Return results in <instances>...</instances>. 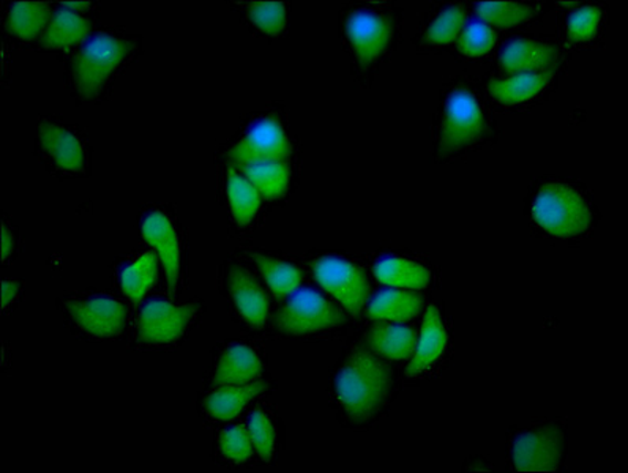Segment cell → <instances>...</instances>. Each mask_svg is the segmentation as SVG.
<instances>
[{"label": "cell", "instance_id": "4fadbf2b", "mask_svg": "<svg viewBox=\"0 0 628 473\" xmlns=\"http://www.w3.org/2000/svg\"><path fill=\"white\" fill-rule=\"evenodd\" d=\"M291 155V143L284 126L274 117L253 124L244 137L230 148L229 156L239 165L258 160H284Z\"/></svg>", "mask_w": 628, "mask_h": 473}, {"label": "cell", "instance_id": "4dcf8cb0", "mask_svg": "<svg viewBox=\"0 0 628 473\" xmlns=\"http://www.w3.org/2000/svg\"><path fill=\"white\" fill-rule=\"evenodd\" d=\"M248 432L255 452L266 461H272L277 450V428L272 417L264 409H256L248 419Z\"/></svg>", "mask_w": 628, "mask_h": 473}, {"label": "cell", "instance_id": "484cf974", "mask_svg": "<svg viewBox=\"0 0 628 473\" xmlns=\"http://www.w3.org/2000/svg\"><path fill=\"white\" fill-rule=\"evenodd\" d=\"M371 348L390 360H406L414 352L415 331L404 326H377L368 333Z\"/></svg>", "mask_w": 628, "mask_h": 473}, {"label": "cell", "instance_id": "d6986e66", "mask_svg": "<svg viewBox=\"0 0 628 473\" xmlns=\"http://www.w3.org/2000/svg\"><path fill=\"white\" fill-rule=\"evenodd\" d=\"M557 51L552 44L534 40H515L501 54V66L505 73L523 74L544 70L556 61Z\"/></svg>", "mask_w": 628, "mask_h": 473}, {"label": "cell", "instance_id": "ffe728a7", "mask_svg": "<svg viewBox=\"0 0 628 473\" xmlns=\"http://www.w3.org/2000/svg\"><path fill=\"white\" fill-rule=\"evenodd\" d=\"M158 277L157 256L143 253L136 258L126 259L117 268V285L124 296L132 301H141L154 288Z\"/></svg>", "mask_w": 628, "mask_h": 473}, {"label": "cell", "instance_id": "8992f818", "mask_svg": "<svg viewBox=\"0 0 628 473\" xmlns=\"http://www.w3.org/2000/svg\"><path fill=\"white\" fill-rule=\"evenodd\" d=\"M198 304L176 305L155 299L141 308L136 320V340L147 348H173L184 341L188 331L198 322Z\"/></svg>", "mask_w": 628, "mask_h": 473}, {"label": "cell", "instance_id": "4316f807", "mask_svg": "<svg viewBox=\"0 0 628 473\" xmlns=\"http://www.w3.org/2000/svg\"><path fill=\"white\" fill-rule=\"evenodd\" d=\"M379 281L393 288L422 289L429 286L431 274L429 268L412 260L389 258L374 267Z\"/></svg>", "mask_w": 628, "mask_h": 473}, {"label": "cell", "instance_id": "6da1fadb", "mask_svg": "<svg viewBox=\"0 0 628 473\" xmlns=\"http://www.w3.org/2000/svg\"><path fill=\"white\" fill-rule=\"evenodd\" d=\"M140 48V40L125 32L106 29L89 35L66 65V81L74 95L87 102L105 95Z\"/></svg>", "mask_w": 628, "mask_h": 473}, {"label": "cell", "instance_id": "83f0119b", "mask_svg": "<svg viewBox=\"0 0 628 473\" xmlns=\"http://www.w3.org/2000/svg\"><path fill=\"white\" fill-rule=\"evenodd\" d=\"M255 263L261 270L262 277L272 290L274 296H291L299 289L300 282H302V271L294 264L261 255L255 256Z\"/></svg>", "mask_w": 628, "mask_h": 473}, {"label": "cell", "instance_id": "e575fe53", "mask_svg": "<svg viewBox=\"0 0 628 473\" xmlns=\"http://www.w3.org/2000/svg\"><path fill=\"white\" fill-rule=\"evenodd\" d=\"M601 21V10L597 7H583L576 10L568 20V33L575 42H586L593 39Z\"/></svg>", "mask_w": 628, "mask_h": 473}, {"label": "cell", "instance_id": "d4e9b609", "mask_svg": "<svg viewBox=\"0 0 628 473\" xmlns=\"http://www.w3.org/2000/svg\"><path fill=\"white\" fill-rule=\"evenodd\" d=\"M226 196H228L230 215L240 226L251 223L261 207V195L258 189L244 174L237 173L233 167L228 171Z\"/></svg>", "mask_w": 628, "mask_h": 473}, {"label": "cell", "instance_id": "9a60e30c", "mask_svg": "<svg viewBox=\"0 0 628 473\" xmlns=\"http://www.w3.org/2000/svg\"><path fill=\"white\" fill-rule=\"evenodd\" d=\"M264 363L258 350L244 341H234L220 350L212 368L214 385H245L262 374Z\"/></svg>", "mask_w": 628, "mask_h": 473}, {"label": "cell", "instance_id": "8fae6325", "mask_svg": "<svg viewBox=\"0 0 628 473\" xmlns=\"http://www.w3.org/2000/svg\"><path fill=\"white\" fill-rule=\"evenodd\" d=\"M343 31L346 42L354 51L357 61L368 65L388 50L395 25L385 14L360 9L346 14Z\"/></svg>", "mask_w": 628, "mask_h": 473}, {"label": "cell", "instance_id": "9c48e42d", "mask_svg": "<svg viewBox=\"0 0 628 473\" xmlns=\"http://www.w3.org/2000/svg\"><path fill=\"white\" fill-rule=\"evenodd\" d=\"M346 322L343 312L315 289H297L278 312L275 326L292 337L318 333Z\"/></svg>", "mask_w": 628, "mask_h": 473}, {"label": "cell", "instance_id": "cb8c5ba5", "mask_svg": "<svg viewBox=\"0 0 628 473\" xmlns=\"http://www.w3.org/2000/svg\"><path fill=\"white\" fill-rule=\"evenodd\" d=\"M422 305V296L418 292L399 289L382 290L371 300L368 315L382 320H409L419 315Z\"/></svg>", "mask_w": 628, "mask_h": 473}, {"label": "cell", "instance_id": "ac0fdd59", "mask_svg": "<svg viewBox=\"0 0 628 473\" xmlns=\"http://www.w3.org/2000/svg\"><path fill=\"white\" fill-rule=\"evenodd\" d=\"M445 349H447V331H445L444 320H442L440 309L430 307L423 319L422 335H420L415 357L408 367L409 378H415L430 370L444 356Z\"/></svg>", "mask_w": 628, "mask_h": 473}, {"label": "cell", "instance_id": "ba28073f", "mask_svg": "<svg viewBox=\"0 0 628 473\" xmlns=\"http://www.w3.org/2000/svg\"><path fill=\"white\" fill-rule=\"evenodd\" d=\"M566 457V432L557 424L519 431L511 445L516 472H556Z\"/></svg>", "mask_w": 628, "mask_h": 473}, {"label": "cell", "instance_id": "5b68a950", "mask_svg": "<svg viewBox=\"0 0 628 473\" xmlns=\"http://www.w3.org/2000/svg\"><path fill=\"white\" fill-rule=\"evenodd\" d=\"M37 152L44 165L63 177H83L89 173L87 141L76 126L44 119L37 133Z\"/></svg>", "mask_w": 628, "mask_h": 473}, {"label": "cell", "instance_id": "7a4b0ae2", "mask_svg": "<svg viewBox=\"0 0 628 473\" xmlns=\"http://www.w3.org/2000/svg\"><path fill=\"white\" fill-rule=\"evenodd\" d=\"M393 372L373 353L352 348L332 379V398L344 419L367 423L388 401Z\"/></svg>", "mask_w": 628, "mask_h": 473}, {"label": "cell", "instance_id": "30bf717a", "mask_svg": "<svg viewBox=\"0 0 628 473\" xmlns=\"http://www.w3.org/2000/svg\"><path fill=\"white\" fill-rule=\"evenodd\" d=\"M141 234L157 251L171 294H176L184 266V241L176 218L165 208L152 207L141 218Z\"/></svg>", "mask_w": 628, "mask_h": 473}, {"label": "cell", "instance_id": "5bb4252c", "mask_svg": "<svg viewBox=\"0 0 628 473\" xmlns=\"http://www.w3.org/2000/svg\"><path fill=\"white\" fill-rule=\"evenodd\" d=\"M226 296L241 320L253 329H261L269 318V297L247 268L230 266L225 275Z\"/></svg>", "mask_w": 628, "mask_h": 473}, {"label": "cell", "instance_id": "836d02e7", "mask_svg": "<svg viewBox=\"0 0 628 473\" xmlns=\"http://www.w3.org/2000/svg\"><path fill=\"white\" fill-rule=\"evenodd\" d=\"M496 33L483 22H470L461 33L460 51L470 58H478L493 50L496 44Z\"/></svg>", "mask_w": 628, "mask_h": 473}, {"label": "cell", "instance_id": "52a82bcc", "mask_svg": "<svg viewBox=\"0 0 628 473\" xmlns=\"http://www.w3.org/2000/svg\"><path fill=\"white\" fill-rule=\"evenodd\" d=\"M488 132L485 114L466 88H456L449 93L441 125V154L451 155L477 143Z\"/></svg>", "mask_w": 628, "mask_h": 473}, {"label": "cell", "instance_id": "7402d4cb", "mask_svg": "<svg viewBox=\"0 0 628 473\" xmlns=\"http://www.w3.org/2000/svg\"><path fill=\"white\" fill-rule=\"evenodd\" d=\"M241 171L258 189L259 195L267 199H277L284 195L291 178V169L284 160H258L241 165Z\"/></svg>", "mask_w": 628, "mask_h": 473}, {"label": "cell", "instance_id": "1f68e13d", "mask_svg": "<svg viewBox=\"0 0 628 473\" xmlns=\"http://www.w3.org/2000/svg\"><path fill=\"white\" fill-rule=\"evenodd\" d=\"M245 13L259 31L270 35L284 32L288 21V11L281 2H248Z\"/></svg>", "mask_w": 628, "mask_h": 473}, {"label": "cell", "instance_id": "f546056e", "mask_svg": "<svg viewBox=\"0 0 628 473\" xmlns=\"http://www.w3.org/2000/svg\"><path fill=\"white\" fill-rule=\"evenodd\" d=\"M253 442L248 428L234 424L223 431L217 441V453L223 461L230 464H245L251 460Z\"/></svg>", "mask_w": 628, "mask_h": 473}, {"label": "cell", "instance_id": "277c9868", "mask_svg": "<svg viewBox=\"0 0 628 473\" xmlns=\"http://www.w3.org/2000/svg\"><path fill=\"white\" fill-rule=\"evenodd\" d=\"M533 215L538 226L557 237L581 236L593 222L585 197L567 184L545 185L535 196Z\"/></svg>", "mask_w": 628, "mask_h": 473}, {"label": "cell", "instance_id": "8d00e7d4", "mask_svg": "<svg viewBox=\"0 0 628 473\" xmlns=\"http://www.w3.org/2000/svg\"><path fill=\"white\" fill-rule=\"evenodd\" d=\"M18 233L13 226L3 222L2 226V263L9 264V260L14 258L18 251Z\"/></svg>", "mask_w": 628, "mask_h": 473}, {"label": "cell", "instance_id": "d6a6232c", "mask_svg": "<svg viewBox=\"0 0 628 473\" xmlns=\"http://www.w3.org/2000/svg\"><path fill=\"white\" fill-rule=\"evenodd\" d=\"M466 14L460 6L447 7L431 22L425 40L434 47L451 44L463 29Z\"/></svg>", "mask_w": 628, "mask_h": 473}, {"label": "cell", "instance_id": "d590c367", "mask_svg": "<svg viewBox=\"0 0 628 473\" xmlns=\"http://www.w3.org/2000/svg\"><path fill=\"white\" fill-rule=\"evenodd\" d=\"M22 286L21 281H14V279H6L2 281V312L3 315H9L13 311L14 307L21 301L22 297Z\"/></svg>", "mask_w": 628, "mask_h": 473}, {"label": "cell", "instance_id": "e0dca14e", "mask_svg": "<svg viewBox=\"0 0 628 473\" xmlns=\"http://www.w3.org/2000/svg\"><path fill=\"white\" fill-rule=\"evenodd\" d=\"M92 21L80 13V10L61 7L54 11L47 29L40 39L43 50L59 51L70 50L78 43L85 42L91 33Z\"/></svg>", "mask_w": 628, "mask_h": 473}, {"label": "cell", "instance_id": "3957f363", "mask_svg": "<svg viewBox=\"0 0 628 473\" xmlns=\"http://www.w3.org/2000/svg\"><path fill=\"white\" fill-rule=\"evenodd\" d=\"M63 315L76 333L91 340H111L124 333L128 309L102 292H80L62 300Z\"/></svg>", "mask_w": 628, "mask_h": 473}, {"label": "cell", "instance_id": "603a6c76", "mask_svg": "<svg viewBox=\"0 0 628 473\" xmlns=\"http://www.w3.org/2000/svg\"><path fill=\"white\" fill-rule=\"evenodd\" d=\"M552 72L515 74L508 80H492L488 92L497 102L516 104L527 102L538 95L552 81Z\"/></svg>", "mask_w": 628, "mask_h": 473}, {"label": "cell", "instance_id": "f1b7e54d", "mask_svg": "<svg viewBox=\"0 0 628 473\" xmlns=\"http://www.w3.org/2000/svg\"><path fill=\"white\" fill-rule=\"evenodd\" d=\"M478 17L490 24L508 28L533 20L541 7L519 2H481L475 6Z\"/></svg>", "mask_w": 628, "mask_h": 473}, {"label": "cell", "instance_id": "44dd1931", "mask_svg": "<svg viewBox=\"0 0 628 473\" xmlns=\"http://www.w3.org/2000/svg\"><path fill=\"white\" fill-rule=\"evenodd\" d=\"M50 6L44 2H13L7 10L6 24L11 35L31 42L50 22Z\"/></svg>", "mask_w": 628, "mask_h": 473}, {"label": "cell", "instance_id": "7c38bea8", "mask_svg": "<svg viewBox=\"0 0 628 473\" xmlns=\"http://www.w3.org/2000/svg\"><path fill=\"white\" fill-rule=\"evenodd\" d=\"M313 271L319 285L340 300L349 312L357 316L362 311L370 296V282L362 268L348 260L322 258L316 260Z\"/></svg>", "mask_w": 628, "mask_h": 473}, {"label": "cell", "instance_id": "2e32d148", "mask_svg": "<svg viewBox=\"0 0 628 473\" xmlns=\"http://www.w3.org/2000/svg\"><path fill=\"white\" fill-rule=\"evenodd\" d=\"M267 382H251L245 385H214L200 398V411L206 419L215 423L230 422L256 397L266 391Z\"/></svg>", "mask_w": 628, "mask_h": 473}]
</instances>
